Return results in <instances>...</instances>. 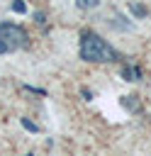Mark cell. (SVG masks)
Masks as SVG:
<instances>
[{
	"instance_id": "cell-1",
	"label": "cell",
	"mask_w": 151,
	"mask_h": 156,
	"mask_svg": "<svg viewBox=\"0 0 151 156\" xmlns=\"http://www.w3.org/2000/svg\"><path fill=\"white\" fill-rule=\"evenodd\" d=\"M80 58L88 63H110V61H117L119 54L105 39H100V34L83 29L80 32Z\"/></svg>"
},
{
	"instance_id": "cell-5",
	"label": "cell",
	"mask_w": 151,
	"mask_h": 156,
	"mask_svg": "<svg viewBox=\"0 0 151 156\" xmlns=\"http://www.w3.org/2000/svg\"><path fill=\"white\" fill-rule=\"evenodd\" d=\"M112 27H114V29H122V32H132V29H134V24H132V22H127V17H124V15L112 17Z\"/></svg>"
},
{
	"instance_id": "cell-10",
	"label": "cell",
	"mask_w": 151,
	"mask_h": 156,
	"mask_svg": "<svg viewBox=\"0 0 151 156\" xmlns=\"http://www.w3.org/2000/svg\"><path fill=\"white\" fill-rule=\"evenodd\" d=\"M22 90H27V93H34V95H46V90H41V88H32V85H22Z\"/></svg>"
},
{
	"instance_id": "cell-6",
	"label": "cell",
	"mask_w": 151,
	"mask_h": 156,
	"mask_svg": "<svg viewBox=\"0 0 151 156\" xmlns=\"http://www.w3.org/2000/svg\"><path fill=\"white\" fill-rule=\"evenodd\" d=\"M129 10H132V15H134L136 20H144V17L149 15V10H146L144 5H136V2H132V5H129Z\"/></svg>"
},
{
	"instance_id": "cell-7",
	"label": "cell",
	"mask_w": 151,
	"mask_h": 156,
	"mask_svg": "<svg viewBox=\"0 0 151 156\" xmlns=\"http://www.w3.org/2000/svg\"><path fill=\"white\" fill-rule=\"evenodd\" d=\"M76 5H78L80 10H95V7L100 5V0H76Z\"/></svg>"
},
{
	"instance_id": "cell-12",
	"label": "cell",
	"mask_w": 151,
	"mask_h": 156,
	"mask_svg": "<svg viewBox=\"0 0 151 156\" xmlns=\"http://www.w3.org/2000/svg\"><path fill=\"white\" fill-rule=\"evenodd\" d=\"M44 20H46V17H44V12H34V22H39V24H41Z\"/></svg>"
},
{
	"instance_id": "cell-4",
	"label": "cell",
	"mask_w": 151,
	"mask_h": 156,
	"mask_svg": "<svg viewBox=\"0 0 151 156\" xmlns=\"http://www.w3.org/2000/svg\"><path fill=\"white\" fill-rule=\"evenodd\" d=\"M119 105H122L124 110H129V112H136V110L141 107L139 98H134V95H122V98H119Z\"/></svg>"
},
{
	"instance_id": "cell-8",
	"label": "cell",
	"mask_w": 151,
	"mask_h": 156,
	"mask_svg": "<svg viewBox=\"0 0 151 156\" xmlns=\"http://www.w3.org/2000/svg\"><path fill=\"white\" fill-rule=\"evenodd\" d=\"M19 122H22V127H24L27 132H32V134H37V132H39V127H37V124H34V122H32L29 117H22Z\"/></svg>"
},
{
	"instance_id": "cell-9",
	"label": "cell",
	"mask_w": 151,
	"mask_h": 156,
	"mask_svg": "<svg viewBox=\"0 0 151 156\" xmlns=\"http://www.w3.org/2000/svg\"><path fill=\"white\" fill-rule=\"evenodd\" d=\"M12 12L24 15V12H27V2H24V0H12Z\"/></svg>"
},
{
	"instance_id": "cell-11",
	"label": "cell",
	"mask_w": 151,
	"mask_h": 156,
	"mask_svg": "<svg viewBox=\"0 0 151 156\" xmlns=\"http://www.w3.org/2000/svg\"><path fill=\"white\" fill-rule=\"evenodd\" d=\"M80 95H83V100H93V93L88 88H80Z\"/></svg>"
},
{
	"instance_id": "cell-2",
	"label": "cell",
	"mask_w": 151,
	"mask_h": 156,
	"mask_svg": "<svg viewBox=\"0 0 151 156\" xmlns=\"http://www.w3.org/2000/svg\"><path fill=\"white\" fill-rule=\"evenodd\" d=\"M27 46V32L19 24L2 22L0 24V54H12Z\"/></svg>"
},
{
	"instance_id": "cell-3",
	"label": "cell",
	"mask_w": 151,
	"mask_h": 156,
	"mask_svg": "<svg viewBox=\"0 0 151 156\" xmlns=\"http://www.w3.org/2000/svg\"><path fill=\"white\" fill-rule=\"evenodd\" d=\"M122 78L127 83H136V80H141V68L139 66H124L122 68Z\"/></svg>"
}]
</instances>
